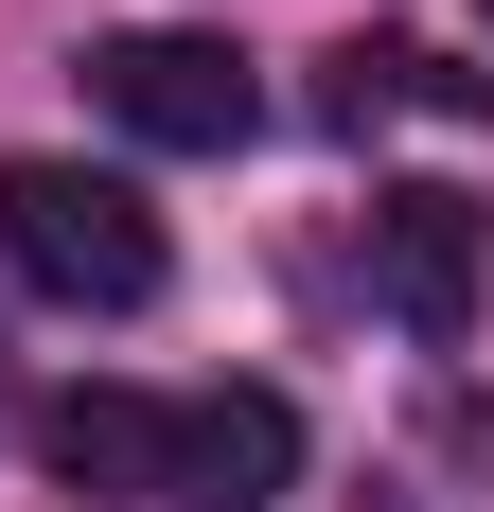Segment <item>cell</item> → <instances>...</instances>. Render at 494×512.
<instances>
[{
  "label": "cell",
  "instance_id": "1",
  "mask_svg": "<svg viewBox=\"0 0 494 512\" xmlns=\"http://www.w3.org/2000/svg\"><path fill=\"white\" fill-rule=\"evenodd\" d=\"M0 265L36 301H89V318H142L159 301V212L89 159H0Z\"/></svg>",
  "mask_w": 494,
  "mask_h": 512
},
{
  "label": "cell",
  "instance_id": "2",
  "mask_svg": "<svg viewBox=\"0 0 494 512\" xmlns=\"http://www.w3.org/2000/svg\"><path fill=\"white\" fill-rule=\"evenodd\" d=\"M89 89H106V124H124V142H159V159H230L247 124H265V89H247L230 36H106Z\"/></svg>",
  "mask_w": 494,
  "mask_h": 512
},
{
  "label": "cell",
  "instance_id": "3",
  "mask_svg": "<svg viewBox=\"0 0 494 512\" xmlns=\"http://www.w3.org/2000/svg\"><path fill=\"white\" fill-rule=\"evenodd\" d=\"M477 265H494V230H477V195H459V177L371 195V283H389L406 336H459V318H477Z\"/></svg>",
  "mask_w": 494,
  "mask_h": 512
},
{
  "label": "cell",
  "instance_id": "4",
  "mask_svg": "<svg viewBox=\"0 0 494 512\" xmlns=\"http://www.w3.org/2000/svg\"><path fill=\"white\" fill-rule=\"evenodd\" d=\"M36 460L71 477V495H177V407H142V389H53Z\"/></svg>",
  "mask_w": 494,
  "mask_h": 512
},
{
  "label": "cell",
  "instance_id": "5",
  "mask_svg": "<svg viewBox=\"0 0 494 512\" xmlns=\"http://www.w3.org/2000/svg\"><path fill=\"white\" fill-rule=\"evenodd\" d=\"M300 477V407L283 389H212V407H177V495H283Z\"/></svg>",
  "mask_w": 494,
  "mask_h": 512
},
{
  "label": "cell",
  "instance_id": "6",
  "mask_svg": "<svg viewBox=\"0 0 494 512\" xmlns=\"http://www.w3.org/2000/svg\"><path fill=\"white\" fill-rule=\"evenodd\" d=\"M477 18H494V0H477Z\"/></svg>",
  "mask_w": 494,
  "mask_h": 512
}]
</instances>
